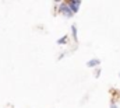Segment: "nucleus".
I'll use <instances>...</instances> for the list:
<instances>
[{
    "label": "nucleus",
    "instance_id": "20e7f679",
    "mask_svg": "<svg viewBox=\"0 0 120 108\" xmlns=\"http://www.w3.org/2000/svg\"><path fill=\"white\" fill-rule=\"evenodd\" d=\"M67 42H68V35L67 34H64V35H61L59 39L56 41V44L59 45V46H63V45H67Z\"/></svg>",
    "mask_w": 120,
    "mask_h": 108
},
{
    "label": "nucleus",
    "instance_id": "0eeeda50",
    "mask_svg": "<svg viewBox=\"0 0 120 108\" xmlns=\"http://www.w3.org/2000/svg\"><path fill=\"white\" fill-rule=\"evenodd\" d=\"M94 75H95V76L98 77V76L101 75V69H99V67H96V69H95V72H94Z\"/></svg>",
    "mask_w": 120,
    "mask_h": 108
},
{
    "label": "nucleus",
    "instance_id": "f257e3e1",
    "mask_svg": "<svg viewBox=\"0 0 120 108\" xmlns=\"http://www.w3.org/2000/svg\"><path fill=\"white\" fill-rule=\"evenodd\" d=\"M56 6H57V11H59L60 14L63 16V17H66V18H71L74 14H73V11L70 10V7L67 6V3L66 1H60V3H56Z\"/></svg>",
    "mask_w": 120,
    "mask_h": 108
},
{
    "label": "nucleus",
    "instance_id": "6e6552de",
    "mask_svg": "<svg viewBox=\"0 0 120 108\" xmlns=\"http://www.w3.org/2000/svg\"><path fill=\"white\" fill-rule=\"evenodd\" d=\"M119 77H120V75H119Z\"/></svg>",
    "mask_w": 120,
    "mask_h": 108
},
{
    "label": "nucleus",
    "instance_id": "f03ea898",
    "mask_svg": "<svg viewBox=\"0 0 120 108\" xmlns=\"http://www.w3.org/2000/svg\"><path fill=\"white\" fill-rule=\"evenodd\" d=\"M67 3V6L70 7V10L73 11V14H77L78 11H80V7H81V1L80 0H70V1H66Z\"/></svg>",
    "mask_w": 120,
    "mask_h": 108
},
{
    "label": "nucleus",
    "instance_id": "423d86ee",
    "mask_svg": "<svg viewBox=\"0 0 120 108\" xmlns=\"http://www.w3.org/2000/svg\"><path fill=\"white\" fill-rule=\"evenodd\" d=\"M110 108H120V107L117 105V103H116L115 100H112V101H110Z\"/></svg>",
    "mask_w": 120,
    "mask_h": 108
},
{
    "label": "nucleus",
    "instance_id": "7ed1b4c3",
    "mask_svg": "<svg viewBox=\"0 0 120 108\" xmlns=\"http://www.w3.org/2000/svg\"><path fill=\"white\" fill-rule=\"evenodd\" d=\"M87 66L91 67V69H96V67H99V66H101V59H98V58H92V59H90V60L87 62Z\"/></svg>",
    "mask_w": 120,
    "mask_h": 108
},
{
    "label": "nucleus",
    "instance_id": "39448f33",
    "mask_svg": "<svg viewBox=\"0 0 120 108\" xmlns=\"http://www.w3.org/2000/svg\"><path fill=\"white\" fill-rule=\"evenodd\" d=\"M71 37H73V41H74V42H78V37H77V25H75V24H71Z\"/></svg>",
    "mask_w": 120,
    "mask_h": 108
}]
</instances>
